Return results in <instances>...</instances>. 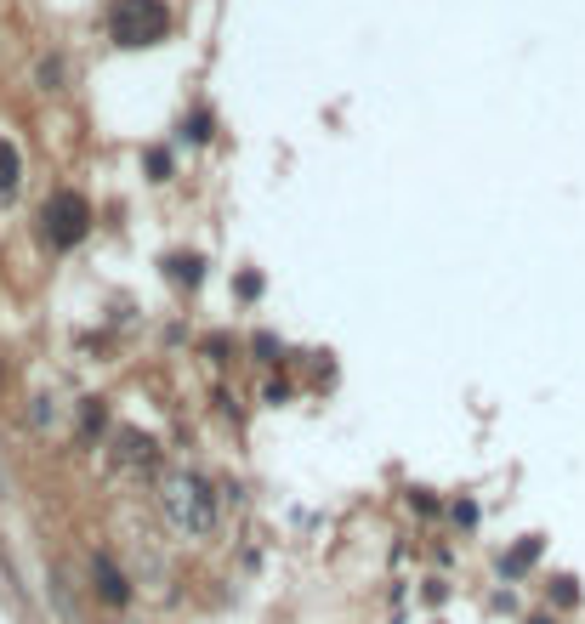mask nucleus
I'll use <instances>...</instances> for the list:
<instances>
[{"label": "nucleus", "mask_w": 585, "mask_h": 624, "mask_svg": "<svg viewBox=\"0 0 585 624\" xmlns=\"http://www.w3.org/2000/svg\"><path fill=\"white\" fill-rule=\"evenodd\" d=\"M165 517H171V528H182V534H211L216 528V500L211 488L199 483V477H188V471H177L171 483H165Z\"/></svg>", "instance_id": "nucleus-3"}, {"label": "nucleus", "mask_w": 585, "mask_h": 624, "mask_svg": "<svg viewBox=\"0 0 585 624\" xmlns=\"http://www.w3.org/2000/svg\"><path fill=\"white\" fill-rule=\"evenodd\" d=\"M182 131H188V137H211V120H205V114H194V120H188V125H182Z\"/></svg>", "instance_id": "nucleus-6"}, {"label": "nucleus", "mask_w": 585, "mask_h": 624, "mask_svg": "<svg viewBox=\"0 0 585 624\" xmlns=\"http://www.w3.org/2000/svg\"><path fill=\"white\" fill-rule=\"evenodd\" d=\"M91 233V199L74 188H57L46 205H40V239L52 250H74V244Z\"/></svg>", "instance_id": "nucleus-2"}, {"label": "nucleus", "mask_w": 585, "mask_h": 624, "mask_svg": "<svg viewBox=\"0 0 585 624\" xmlns=\"http://www.w3.org/2000/svg\"><path fill=\"white\" fill-rule=\"evenodd\" d=\"M91 579H97V590H103L108 607H125L131 602V590H125V573L108 562V556H91Z\"/></svg>", "instance_id": "nucleus-4"}, {"label": "nucleus", "mask_w": 585, "mask_h": 624, "mask_svg": "<svg viewBox=\"0 0 585 624\" xmlns=\"http://www.w3.org/2000/svg\"><path fill=\"white\" fill-rule=\"evenodd\" d=\"M0 494H6V483H0Z\"/></svg>", "instance_id": "nucleus-7"}, {"label": "nucleus", "mask_w": 585, "mask_h": 624, "mask_svg": "<svg viewBox=\"0 0 585 624\" xmlns=\"http://www.w3.org/2000/svg\"><path fill=\"white\" fill-rule=\"evenodd\" d=\"M171 35V12L165 0H108V40L137 52V46H160Z\"/></svg>", "instance_id": "nucleus-1"}, {"label": "nucleus", "mask_w": 585, "mask_h": 624, "mask_svg": "<svg viewBox=\"0 0 585 624\" xmlns=\"http://www.w3.org/2000/svg\"><path fill=\"white\" fill-rule=\"evenodd\" d=\"M18 182H23V159H18V148L0 137V199H12L18 193Z\"/></svg>", "instance_id": "nucleus-5"}]
</instances>
